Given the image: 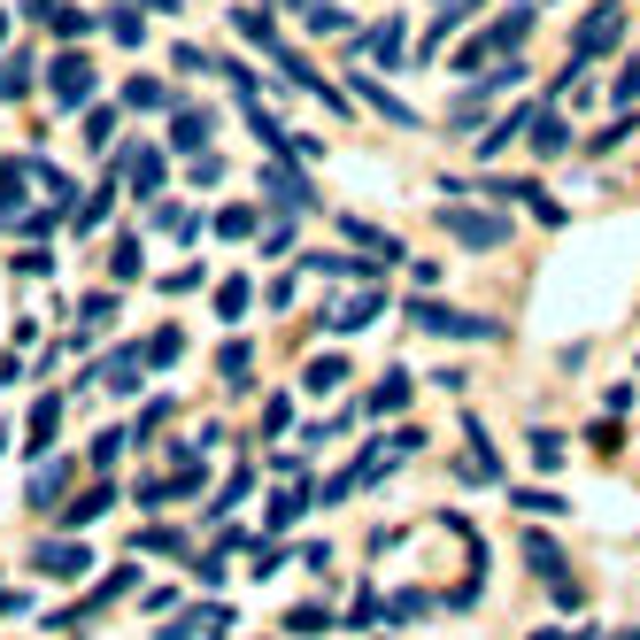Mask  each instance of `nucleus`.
Listing matches in <instances>:
<instances>
[{
	"instance_id": "obj_42",
	"label": "nucleus",
	"mask_w": 640,
	"mask_h": 640,
	"mask_svg": "<svg viewBox=\"0 0 640 640\" xmlns=\"http://www.w3.org/2000/svg\"><path fill=\"white\" fill-rule=\"evenodd\" d=\"M170 62L186 70V77H209V70H217V54H201L194 39H177V47H170Z\"/></svg>"
},
{
	"instance_id": "obj_32",
	"label": "nucleus",
	"mask_w": 640,
	"mask_h": 640,
	"mask_svg": "<svg viewBox=\"0 0 640 640\" xmlns=\"http://www.w3.org/2000/svg\"><path fill=\"white\" fill-rule=\"evenodd\" d=\"M232 24H239V39H247V47H262V54L279 47V16H262V9H232Z\"/></svg>"
},
{
	"instance_id": "obj_1",
	"label": "nucleus",
	"mask_w": 640,
	"mask_h": 640,
	"mask_svg": "<svg viewBox=\"0 0 640 640\" xmlns=\"http://www.w3.org/2000/svg\"><path fill=\"white\" fill-rule=\"evenodd\" d=\"M440 232L455 239V247H471V255H494V247H509V217L502 209H471V201H440Z\"/></svg>"
},
{
	"instance_id": "obj_51",
	"label": "nucleus",
	"mask_w": 640,
	"mask_h": 640,
	"mask_svg": "<svg viewBox=\"0 0 640 640\" xmlns=\"http://www.w3.org/2000/svg\"><path fill=\"white\" fill-rule=\"evenodd\" d=\"M294 564H301V571H317V579H324V571H332V540H309V547H301V556H294Z\"/></svg>"
},
{
	"instance_id": "obj_47",
	"label": "nucleus",
	"mask_w": 640,
	"mask_h": 640,
	"mask_svg": "<svg viewBox=\"0 0 640 640\" xmlns=\"http://www.w3.org/2000/svg\"><path fill=\"white\" fill-rule=\"evenodd\" d=\"M94 32V9H54V39H85Z\"/></svg>"
},
{
	"instance_id": "obj_40",
	"label": "nucleus",
	"mask_w": 640,
	"mask_h": 640,
	"mask_svg": "<svg viewBox=\"0 0 640 640\" xmlns=\"http://www.w3.org/2000/svg\"><path fill=\"white\" fill-rule=\"evenodd\" d=\"M286 564H294V556L279 547V532H262V540H255V564H247V571H255V579H270V571H286Z\"/></svg>"
},
{
	"instance_id": "obj_6",
	"label": "nucleus",
	"mask_w": 640,
	"mask_h": 640,
	"mask_svg": "<svg viewBox=\"0 0 640 640\" xmlns=\"http://www.w3.org/2000/svg\"><path fill=\"white\" fill-rule=\"evenodd\" d=\"M32 571H47V579H85V571H94V547L70 540V532H54V540L32 547Z\"/></svg>"
},
{
	"instance_id": "obj_10",
	"label": "nucleus",
	"mask_w": 640,
	"mask_h": 640,
	"mask_svg": "<svg viewBox=\"0 0 640 640\" xmlns=\"http://www.w3.org/2000/svg\"><path fill=\"white\" fill-rule=\"evenodd\" d=\"M355 94H362V101H371V109H379V116H386L394 132H417V124H424V116H417V109H409L402 94H386V85H379L371 70H355Z\"/></svg>"
},
{
	"instance_id": "obj_59",
	"label": "nucleus",
	"mask_w": 640,
	"mask_h": 640,
	"mask_svg": "<svg viewBox=\"0 0 640 640\" xmlns=\"http://www.w3.org/2000/svg\"><path fill=\"white\" fill-rule=\"evenodd\" d=\"M0 39H9V9H0Z\"/></svg>"
},
{
	"instance_id": "obj_30",
	"label": "nucleus",
	"mask_w": 640,
	"mask_h": 640,
	"mask_svg": "<svg viewBox=\"0 0 640 640\" xmlns=\"http://www.w3.org/2000/svg\"><path fill=\"white\" fill-rule=\"evenodd\" d=\"M217 371H224V386H232V394H247V386H255V379H247V371H255V347H247V340H232V347L217 355Z\"/></svg>"
},
{
	"instance_id": "obj_14",
	"label": "nucleus",
	"mask_w": 640,
	"mask_h": 640,
	"mask_svg": "<svg viewBox=\"0 0 640 640\" xmlns=\"http://www.w3.org/2000/svg\"><path fill=\"white\" fill-rule=\"evenodd\" d=\"M139 371H147V347H116V355L101 362L94 379H101L109 394H139Z\"/></svg>"
},
{
	"instance_id": "obj_49",
	"label": "nucleus",
	"mask_w": 640,
	"mask_h": 640,
	"mask_svg": "<svg viewBox=\"0 0 640 640\" xmlns=\"http://www.w3.org/2000/svg\"><path fill=\"white\" fill-rule=\"evenodd\" d=\"M217 232H224V239H247V232H255V209H217Z\"/></svg>"
},
{
	"instance_id": "obj_34",
	"label": "nucleus",
	"mask_w": 640,
	"mask_h": 640,
	"mask_svg": "<svg viewBox=\"0 0 640 640\" xmlns=\"http://www.w3.org/2000/svg\"><path fill=\"white\" fill-rule=\"evenodd\" d=\"M509 502H517L525 517H564V509H571L564 494H547V487H509Z\"/></svg>"
},
{
	"instance_id": "obj_5",
	"label": "nucleus",
	"mask_w": 640,
	"mask_h": 640,
	"mask_svg": "<svg viewBox=\"0 0 640 640\" xmlns=\"http://www.w3.org/2000/svg\"><path fill=\"white\" fill-rule=\"evenodd\" d=\"M94 54H54L47 62V94H54V109H85V101H94Z\"/></svg>"
},
{
	"instance_id": "obj_46",
	"label": "nucleus",
	"mask_w": 640,
	"mask_h": 640,
	"mask_svg": "<svg viewBox=\"0 0 640 640\" xmlns=\"http://www.w3.org/2000/svg\"><path fill=\"white\" fill-rule=\"evenodd\" d=\"M109 194H116V186H101L94 201H77V232H101V224H109Z\"/></svg>"
},
{
	"instance_id": "obj_44",
	"label": "nucleus",
	"mask_w": 640,
	"mask_h": 640,
	"mask_svg": "<svg viewBox=\"0 0 640 640\" xmlns=\"http://www.w3.org/2000/svg\"><path fill=\"white\" fill-rule=\"evenodd\" d=\"M286 424H294V402H286V394H270V402H262V440H279Z\"/></svg>"
},
{
	"instance_id": "obj_36",
	"label": "nucleus",
	"mask_w": 640,
	"mask_h": 640,
	"mask_svg": "<svg viewBox=\"0 0 640 640\" xmlns=\"http://www.w3.org/2000/svg\"><path fill=\"white\" fill-rule=\"evenodd\" d=\"M247 309H255V286H247V279H224V286H217V317H224V324H239Z\"/></svg>"
},
{
	"instance_id": "obj_9",
	"label": "nucleus",
	"mask_w": 640,
	"mask_h": 640,
	"mask_svg": "<svg viewBox=\"0 0 640 640\" xmlns=\"http://www.w3.org/2000/svg\"><path fill=\"white\" fill-rule=\"evenodd\" d=\"M332 232H340V239H355V247H371V262H379V270L409 255V247H402L394 232H379V224H362V217H332Z\"/></svg>"
},
{
	"instance_id": "obj_26",
	"label": "nucleus",
	"mask_w": 640,
	"mask_h": 640,
	"mask_svg": "<svg viewBox=\"0 0 640 640\" xmlns=\"http://www.w3.org/2000/svg\"><path fill=\"white\" fill-rule=\"evenodd\" d=\"M24 186H32V162H0V224H16Z\"/></svg>"
},
{
	"instance_id": "obj_23",
	"label": "nucleus",
	"mask_w": 640,
	"mask_h": 640,
	"mask_svg": "<svg viewBox=\"0 0 640 640\" xmlns=\"http://www.w3.org/2000/svg\"><path fill=\"white\" fill-rule=\"evenodd\" d=\"M517 547H525V571H532V579H556V571H564V547L547 540V532H525Z\"/></svg>"
},
{
	"instance_id": "obj_28",
	"label": "nucleus",
	"mask_w": 640,
	"mask_h": 640,
	"mask_svg": "<svg viewBox=\"0 0 640 640\" xmlns=\"http://www.w3.org/2000/svg\"><path fill=\"white\" fill-rule=\"evenodd\" d=\"M132 547H139V556H186V532H177V525H139Z\"/></svg>"
},
{
	"instance_id": "obj_17",
	"label": "nucleus",
	"mask_w": 640,
	"mask_h": 640,
	"mask_svg": "<svg viewBox=\"0 0 640 640\" xmlns=\"http://www.w3.org/2000/svg\"><path fill=\"white\" fill-rule=\"evenodd\" d=\"M54 432H62V402H54V394H39V402H32V424H24V455H47V447H54Z\"/></svg>"
},
{
	"instance_id": "obj_56",
	"label": "nucleus",
	"mask_w": 640,
	"mask_h": 640,
	"mask_svg": "<svg viewBox=\"0 0 640 640\" xmlns=\"http://www.w3.org/2000/svg\"><path fill=\"white\" fill-rule=\"evenodd\" d=\"M16 610H32V594H0V617H16Z\"/></svg>"
},
{
	"instance_id": "obj_19",
	"label": "nucleus",
	"mask_w": 640,
	"mask_h": 640,
	"mask_svg": "<svg viewBox=\"0 0 640 640\" xmlns=\"http://www.w3.org/2000/svg\"><path fill=\"white\" fill-rule=\"evenodd\" d=\"M62 487H70V464H39V471L24 479V509H54Z\"/></svg>"
},
{
	"instance_id": "obj_15",
	"label": "nucleus",
	"mask_w": 640,
	"mask_h": 640,
	"mask_svg": "<svg viewBox=\"0 0 640 640\" xmlns=\"http://www.w3.org/2000/svg\"><path fill=\"white\" fill-rule=\"evenodd\" d=\"M409 394H417V379L402 371V362H386V379L371 386V402H362V409H371V417H394V409H409Z\"/></svg>"
},
{
	"instance_id": "obj_33",
	"label": "nucleus",
	"mask_w": 640,
	"mask_h": 640,
	"mask_svg": "<svg viewBox=\"0 0 640 640\" xmlns=\"http://www.w3.org/2000/svg\"><path fill=\"white\" fill-rule=\"evenodd\" d=\"M109 270H116V286H132L139 270H147V255H139V232H116V247H109Z\"/></svg>"
},
{
	"instance_id": "obj_25",
	"label": "nucleus",
	"mask_w": 640,
	"mask_h": 640,
	"mask_svg": "<svg viewBox=\"0 0 640 640\" xmlns=\"http://www.w3.org/2000/svg\"><path fill=\"white\" fill-rule=\"evenodd\" d=\"M124 109H139V116H162V109H170V85H162V77H147V70H139V77H132V85H124Z\"/></svg>"
},
{
	"instance_id": "obj_8",
	"label": "nucleus",
	"mask_w": 640,
	"mask_h": 640,
	"mask_svg": "<svg viewBox=\"0 0 640 640\" xmlns=\"http://www.w3.org/2000/svg\"><path fill=\"white\" fill-rule=\"evenodd\" d=\"M379 309H386V294H379V286H362V294H347V301H332V309H324L317 324L347 340V332H362V324H379Z\"/></svg>"
},
{
	"instance_id": "obj_16",
	"label": "nucleus",
	"mask_w": 640,
	"mask_h": 640,
	"mask_svg": "<svg viewBox=\"0 0 640 640\" xmlns=\"http://www.w3.org/2000/svg\"><path fill=\"white\" fill-rule=\"evenodd\" d=\"M525 139H532V155H540V162H556V155H571V124H564L556 109H540Z\"/></svg>"
},
{
	"instance_id": "obj_60",
	"label": "nucleus",
	"mask_w": 640,
	"mask_h": 640,
	"mask_svg": "<svg viewBox=\"0 0 640 640\" xmlns=\"http://www.w3.org/2000/svg\"><path fill=\"white\" fill-rule=\"evenodd\" d=\"M610 640H640V632H610Z\"/></svg>"
},
{
	"instance_id": "obj_50",
	"label": "nucleus",
	"mask_w": 640,
	"mask_h": 640,
	"mask_svg": "<svg viewBox=\"0 0 640 640\" xmlns=\"http://www.w3.org/2000/svg\"><path fill=\"white\" fill-rule=\"evenodd\" d=\"M262 255H294V217H279V224L262 232Z\"/></svg>"
},
{
	"instance_id": "obj_12",
	"label": "nucleus",
	"mask_w": 640,
	"mask_h": 640,
	"mask_svg": "<svg viewBox=\"0 0 640 640\" xmlns=\"http://www.w3.org/2000/svg\"><path fill=\"white\" fill-rule=\"evenodd\" d=\"M109 509H116V487H109V479H94L77 502H62V525H70V532H85V525H101Z\"/></svg>"
},
{
	"instance_id": "obj_11",
	"label": "nucleus",
	"mask_w": 640,
	"mask_h": 640,
	"mask_svg": "<svg viewBox=\"0 0 640 640\" xmlns=\"http://www.w3.org/2000/svg\"><path fill=\"white\" fill-rule=\"evenodd\" d=\"M124 177H132V194H139V201H155V194L170 186V162H162V147H132V155H124Z\"/></svg>"
},
{
	"instance_id": "obj_54",
	"label": "nucleus",
	"mask_w": 640,
	"mask_h": 640,
	"mask_svg": "<svg viewBox=\"0 0 640 640\" xmlns=\"http://www.w3.org/2000/svg\"><path fill=\"white\" fill-rule=\"evenodd\" d=\"M116 447H124V432H101V440H94V471H109V464H116Z\"/></svg>"
},
{
	"instance_id": "obj_31",
	"label": "nucleus",
	"mask_w": 640,
	"mask_h": 640,
	"mask_svg": "<svg viewBox=\"0 0 640 640\" xmlns=\"http://www.w3.org/2000/svg\"><path fill=\"white\" fill-rule=\"evenodd\" d=\"M301 386H309V394H340V386H347V355H317L309 371H301Z\"/></svg>"
},
{
	"instance_id": "obj_21",
	"label": "nucleus",
	"mask_w": 640,
	"mask_h": 640,
	"mask_svg": "<svg viewBox=\"0 0 640 640\" xmlns=\"http://www.w3.org/2000/svg\"><path fill=\"white\" fill-rule=\"evenodd\" d=\"M209 132H217V116H201V109H177L170 147H177V155H201V147H209Z\"/></svg>"
},
{
	"instance_id": "obj_29",
	"label": "nucleus",
	"mask_w": 640,
	"mask_h": 640,
	"mask_svg": "<svg viewBox=\"0 0 640 640\" xmlns=\"http://www.w3.org/2000/svg\"><path fill=\"white\" fill-rule=\"evenodd\" d=\"M509 201H525V209H532L540 224H564V201H556V194H547V186H540V177H517V194H509Z\"/></svg>"
},
{
	"instance_id": "obj_41",
	"label": "nucleus",
	"mask_w": 640,
	"mask_h": 640,
	"mask_svg": "<svg viewBox=\"0 0 640 640\" xmlns=\"http://www.w3.org/2000/svg\"><path fill=\"white\" fill-rule=\"evenodd\" d=\"M247 487H255V471H232V479H224V494L209 502V517H232V509L247 502Z\"/></svg>"
},
{
	"instance_id": "obj_35",
	"label": "nucleus",
	"mask_w": 640,
	"mask_h": 640,
	"mask_svg": "<svg viewBox=\"0 0 640 640\" xmlns=\"http://www.w3.org/2000/svg\"><path fill=\"white\" fill-rule=\"evenodd\" d=\"M109 32H116V47H147V16H139V0L109 9Z\"/></svg>"
},
{
	"instance_id": "obj_20",
	"label": "nucleus",
	"mask_w": 640,
	"mask_h": 640,
	"mask_svg": "<svg viewBox=\"0 0 640 640\" xmlns=\"http://www.w3.org/2000/svg\"><path fill=\"white\" fill-rule=\"evenodd\" d=\"M362 54H371V62H386V70H402L409 32H402V24H371V32H362Z\"/></svg>"
},
{
	"instance_id": "obj_48",
	"label": "nucleus",
	"mask_w": 640,
	"mask_h": 640,
	"mask_svg": "<svg viewBox=\"0 0 640 640\" xmlns=\"http://www.w3.org/2000/svg\"><path fill=\"white\" fill-rule=\"evenodd\" d=\"M286 625H294V632H332V610H324V602H301Z\"/></svg>"
},
{
	"instance_id": "obj_43",
	"label": "nucleus",
	"mask_w": 640,
	"mask_h": 640,
	"mask_svg": "<svg viewBox=\"0 0 640 640\" xmlns=\"http://www.w3.org/2000/svg\"><path fill=\"white\" fill-rule=\"evenodd\" d=\"M224 556H232V547H224V540L209 547V556H194V579H201V587H224V571H232Z\"/></svg>"
},
{
	"instance_id": "obj_55",
	"label": "nucleus",
	"mask_w": 640,
	"mask_h": 640,
	"mask_svg": "<svg viewBox=\"0 0 640 640\" xmlns=\"http://www.w3.org/2000/svg\"><path fill=\"white\" fill-rule=\"evenodd\" d=\"M617 101H625V109H632V101H640V62H632V70H625V77H617Z\"/></svg>"
},
{
	"instance_id": "obj_57",
	"label": "nucleus",
	"mask_w": 640,
	"mask_h": 640,
	"mask_svg": "<svg viewBox=\"0 0 640 640\" xmlns=\"http://www.w3.org/2000/svg\"><path fill=\"white\" fill-rule=\"evenodd\" d=\"M62 9V0H24V16H54Z\"/></svg>"
},
{
	"instance_id": "obj_52",
	"label": "nucleus",
	"mask_w": 640,
	"mask_h": 640,
	"mask_svg": "<svg viewBox=\"0 0 640 640\" xmlns=\"http://www.w3.org/2000/svg\"><path fill=\"white\" fill-rule=\"evenodd\" d=\"M16 270H24V279H47V270H54V255H47V247H39V239H32V247H24V255H16Z\"/></svg>"
},
{
	"instance_id": "obj_22",
	"label": "nucleus",
	"mask_w": 640,
	"mask_h": 640,
	"mask_svg": "<svg viewBox=\"0 0 640 640\" xmlns=\"http://www.w3.org/2000/svg\"><path fill=\"white\" fill-rule=\"evenodd\" d=\"M109 324H116V294H109V286L77 301V347H85V340H94V332H109Z\"/></svg>"
},
{
	"instance_id": "obj_27",
	"label": "nucleus",
	"mask_w": 640,
	"mask_h": 640,
	"mask_svg": "<svg viewBox=\"0 0 640 640\" xmlns=\"http://www.w3.org/2000/svg\"><path fill=\"white\" fill-rule=\"evenodd\" d=\"M301 509H317V494H270L262 532H294V525H301Z\"/></svg>"
},
{
	"instance_id": "obj_39",
	"label": "nucleus",
	"mask_w": 640,
	"mask_h": 640,
	"mask_svg": "<svg viewBox=\"0 0 640 640\" xmlns=\"http://www.w3.org/2000/svg\"><path fill=\"white\" fill-rule=\"evenodd\" d=\"M525 447H532V464H540V471H564V455H571V447H564V432H547V424H540Z\"/></svg>"
},
{
	"instance_id": "obj_38",
	"label": "nucleus",
	"mask_w": 640,
	"mask_h": 640,
	"mask_svg": "<svg viewBox=\"0 0 640 640\" xmlns=\"http://www.w3.org/2000/svg\"><path fill=\"white\" fill-rule=\"evenodd\" d=\"M177 355H186V332H177V324H162V332L147 340V371H170Z\"/></svg>"
},
{
	"instance_id": "obj_7",
	"label": "nucleus",
	"mask_w": 640,
	"mask_h": 640,
	"mask_svg": "<svg viewBox=\"0 0 640 640\" xmlns=\"http://www.w3.org/2000/svg\"><path fill=\"white\" fill-rule=\"evenodd\" d=\"M532 116H540L532 101H517V109H502V116H487V124L471 132V139H479V162H494V155H509V139H517V132H532Z\"/></svg>"
},
{
	"instance_id": "obj_2",
	"label": "nucleus",
	"mask_w": 640,
	"mask_h": 640,
	"mask_svg": "<svg viewBox=\"0 0 640 640\" xmlns=\"http://www.w3.org/2000/svg\"><path fill=\"white\" fill-rule=\"evenodd\" d=\"M409 324H424L432 340H502V317H479V309H447L432 294L409 301Z\"/></svg>"
},
{
	"instance_id": "obj_3",
	"label": "nucleus",
	"mask_w": 640,
	"mask_h": 640,
	"mask_svg": "<svg viewBox=\"0 0 640 640\" xmlns=\"http://www.w3.org/2000/svg\"><path fill=\"white\" fill-rule=\"evenodd\" d=\"M262 201L279 209V217H309V209H317V186H309L286 155H262Z\"/></svg>"
},
{
	"instance_id": "obj_13",
	"label": "nucleus",
	"mask_w": 640,
	"mask_h": 640,
	"mask_svg": "<svg viewBox=\"0 0 640 640\" xmlns=\"http://www.w3.org/2000/svg\"><path fill=\"white\" fill-rule=\"evenodd\" d=\"M224 625H232V610L209 602V610H186L177 625H162V640H224Z\"/></svg>"
},
{
	"instance_id": "obj_37",
	"label": "nucleus",
	"mask_w": 640,
	"mask_h": 640,
	"mask_svg": "<svg viewBox=\"0 0 640 640\" xmlns=\"http://www.w3.org/2000/svg\"><path fill=\"white\" fill-rule=\"evenodd\" d=\"M417 617H432V594H424V587H402V594L386 602V625H417Z\"/></svg>"
},
{
	"instance_id": "obj_24",
	"label": "nucleus",
	"mask_w": 640,
	"mask_h": 640,
	"mask_svg": "<svg viewBox=\"0 0 640 640\" xmlns=\"http://www.w3.org/2000/svg\"><path fill=\"white\" fill-rule=\"evenodd\" d=\"M532 24H540V9H525V0H517V9H509V16H502V24H494V32H487V39H494V47H502V54H517V47H525V39H532Z\"/></svg>"
},
{
	"instance_id": "obj_4",
	"label": "nucleus",
	"mask_w": 640,
	"mask_h": 640,
	"mask_svg": "<svg viewBox=\"0 0 640 640\" xmlns=\"http://www.w3.org/2000/svg\"><path fill=\"white\" fill-rule=\"evenodd\" d=\"M617 39H625V9H617V0H602V9H587V16L571 24V62L587 70V62H602Z\"/></svg>"
},
{
	"instance_id": "obj_45",
	"label": "nucleus",
	"mask_w": 640,
	"mask_h": 640,
	"mask_svg": "<svg viewBox=\"0 0 640 640\" xmlns=\"http://www.w3.org/2000/svg\"><path fill=\"white\" fill-rule=\"evenodd\" d=\"M116 139V109H85V147H109Z\"/></svg>"
},
{
	"instance_id": "obj_53",
	"label": "nucleus",
	"mask_w": 640,
	"mask_h": 640,
	"mask_svg": "<svg viewBox=\"0 0 640 640\" xmlns=\"http://www.w3.org/2000/svg\"><path fill=\"white\" fill-rule=\"evenodd\" d=\"M217 177H224V162H217V155H209V147H201V155H194V186H201V194H209V186H217Z\"/></svg>"
},
{
	"instance_id": "obj_18",
	"label": "nucleus",
	"mask_w": 640,
	"mask_h": 640,
	"mask_svg": "<svg viewBox=\"0 0 640 640\" xmlns=\"http://www.w3.org/2000/svg\"><path fill=\"white\" fill-rule=\"evenodd\" d=\"M39 85V54L24 47V54H0V101H24Z\"/></svg>"
},
{
	"instance_id": "obj_58",
	"label": "nucleus",
	"mask_w": 640,
	"mask_h": 640,
	"mask_svg": "<svg viewBox=\"0 0 640 640\" xmlns=\"http://www.w3.org/2000/svg\"><path fill=\"white\" fill-rule=\"evenodd\" d=\"M147 9H162V16H177V9H186V0H147Z\"/></svg>"
}]
</instances>
